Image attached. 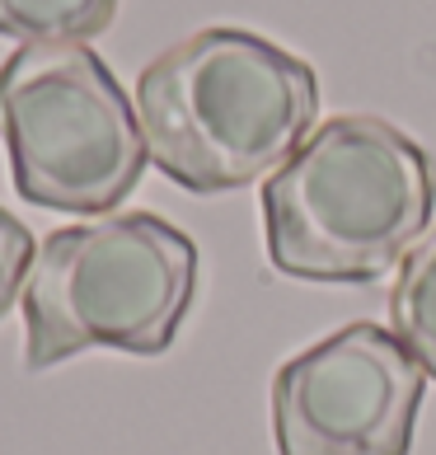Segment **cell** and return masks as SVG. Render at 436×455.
Listing matches in <instances>:
<instances>
[{
  "mask_svg": "<svg viewBox=\"0 0 436 455\" xmlns=\"http://www.w3.org/2000/svg\"><path fill=\"white\" fill-rule=\"evenodd\" d=\"M150 164L188 193H234L277 174L320 123V76L249 28H197L137 80Z\"/></svg>",
  "mask_w": 436,
  "mask_h": 455,
  "instance_id": "6da1fadb",
  "label": "cell"
},
{
  "mask_svg": "<svg viewBox=\"0 0 436 455\" xmlns=\"http://www.w3.org/2000/svg\"><path fill=\"white\" fill-rule=\"evenodd\" d=\"M427 150L376 113H338L263 183V240L300 282H376L432 230Z\"/></svg>",
  "mask_w": 436,
  "mask_h": 455,
  "instance_id": "7a4b0ae2",
  "label": "cell"
},
{
  "mask_svg": "<svg viewBox=\"0 0 436 455\" xmlns=\"http://www.w3.org/2000/svg\"><path fill=\"white\" fill-rule=\"evenodd\" d=\"M197 291V244L155 212L52 230L24 282V366L52 371L90 347L155 357Z\"/></svg>",
  "mask_w": 436,
  "mask_h": 455,
  "instance_id": "3957f363",
  "label": "cell"
},
{
  "mask_svg": "<svg viewBox=\"0 0 436 455\" xmlns=\"http://www.w3.org/2000/svg\"><path fill=\"white\" fill-rule=\"evenodd\" d=\"M0 137L24 202L104 216L150 164L137 104L85 43L14 47L0 61Z\"/></svg>",
  "mask_w": 436,
  "mask_h": 455,
  "instance_id": "277c9868",
  "label": "cell"
},
{
  "mask_svg": "<svg viewBox=\"0 0 436 455\" xmlns=\"http://www.w3.org/2000/svg\"><path fill=\"white\" fill-rule=\"evenodd\" d=\"M427 371L380 324H347L277 366V455H408Z\"/></svg>",
  "mask_w": 436,
  "mask_h": 455,
  "instance_id": "5b68a950",
  "label": "cell"
},
{
  "mask_svg": "<svg viewBox=\"0 0 436 455\" xmlns=\"http://www.w3.org/2000/svg\"><path fill=\"white\" fill-rule=\"evenodd\" d=\"M390 333L417 357L427 380H436V226L399 263V282L390 291Z\"/></svg>",
  "mask_w": 436,
  "mask_h": 455,
  "instance_id": "8992f818",
  "label": "cell"
},
{
  "mask_svg": "<svg viewBox=\"0 0 436 455\" xmlns=\"http://www.w3.org/2000/svg\"><path fill=\"white\" fill-rule=\"evenodd\" d=\"M117 20V0H0V38L20 47L90 43Z\"/></svg>",
  "mask_w": 436,
  "mask_h": 455,
  "instance_id": "52a82bcc",
  "label": "cell"
},
{
  "mask_svg": "<svg viewBox=\"0 0 436 455\" xmlns=\"http://www.w3.org/2000/svg\"><path fill=\"white\" fill-rule=\"evenodd\" d=\"M33 259H38V249H33L28 226L14 212L0 207V319H5L14 310V300L24 296V282L33 273Z\"/></svg>",
  "mask_w": 436,
  "mask_h": 455,
  "instance_id": "ba28073f",
  "label": "cell"
}]
</instances>
